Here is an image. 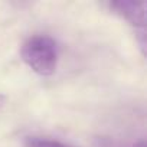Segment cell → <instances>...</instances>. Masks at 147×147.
Masks as SVG:
<instances>
[{"label": "cell", "mask_w": 147, "mask_h": 147, "mask_svg": "<svg viewBox=\"0 0 147 147\" xmlns=\"http://www.w3.org/2000/svg\"><path fill=\"white\" fill-rule=\"evenodd\" d=\"M22 61L40 77H51L58 68V45L48 35L29 38L20 49Z\"/></svg>", "instance_id": "6da1fadb"}, {"label": "cell", "mask_w": 147, "mask_h": 147, "mask_svg": "<svg viewBox=\"0 0 147 147\" xmlns=\"http://www.w3.org/2000/svg\"><path fill=\"white\" fill-rule=\"evenodd\" d=\"M110 7L123 19H125L133 26H136V29H140V30L146 29V10H147L146 2L118 0V2H111Z\"/></svg>", "instance_id": "7a4b0ae2"}, {"label": "cell", "mask_w": 147, "mask_h": 147, "mask_svg": "<svg viewBox=\"0 0 147 147\" xmlns=\"http://www.w3.org/2000/svg\"><path fill=\"white\" fill-rule=\"evenodd\" d=\"M92 144L94 147H146V138H140L137 141H124V140L100 136L94 138Z\"/></svg>", "instance_id": "3957f363"}, {"label": "cell", "mask_w": 147, "mask_h": 147, "mask_svg": "<svg viewBox=\"0 0 147 147\" xmlns=\"http://www.w3.org/2000/svg\"><path fill=\"white\" fill-rule=\"evenodd\" d=\"M25 147H75V146L43 137H28L25 140Z\"/></svg>", "instance_id": "277c9868"}, {"label": "cell", "mask_w": 147, "mask_h": 147, "mask_svg": "<svg viewBox=\"0 0 147 147\" xmlns=\"http://www.w3.org/2000/svg\"><path fill=\"white\" fill-rule=\"evenodd\" d=\"M5 104H6V95L0 94V111H2V108L5 107Z\"/></svg>", "instance_id": "5b68a950"}]
</instances>
